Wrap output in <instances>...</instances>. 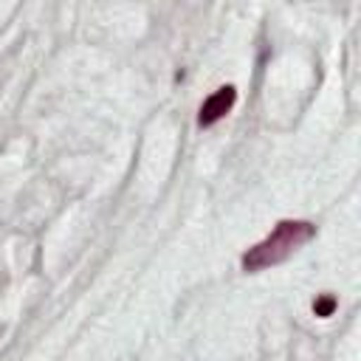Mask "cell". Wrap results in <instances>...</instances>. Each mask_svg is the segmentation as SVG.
Wrapping results in <instances>:
<instances>
[{"instance_id":"cell-1","label":"cell","mask_w":361,"mask_h":361,"mask_svg":"<svg viewBox=\"0 0 361 361\" xmlns=\"http://www.w3.org/2000/svg\"><path fill=\"white\" fill-rule=\"evenodd\" d=\"M313 237H316L313 223H307V220H279L265 240H259L257 245H251L243 254L240 265H243L245 274H259L265 268H274V265L285 262L290 254H296Z\"/></svg>"},{"instance_id":"cell-2","label":"cell","mask_w":361,"mask_h":361,"mask_svg":"<svg viewBox=\"0 0 361 361\" xmlns=\"http://www.w3.org/2000/svg\"><path fill=\"white\" fill-rule=\"evenodd\" d=\"M234 102H237V90H234L231 85L217 87V90H214V93L200 104L197 124H200V127H212L214 121H220V118L234 107Z\"/></svg>"},{"instance_id":"cell-3","label":"cell","mask_w":361,"mask_h":361,"mask_svg":"<svg viewBox=\"0 0 361 361\" xmlns=\"http://www.w3.org/2000/svg\"><path fill=\"white\" fill-rule=\"evenodd\" d=\"M333 307H336V296H330V293H322V296L313 302V313H316V316H322V319H324V316H330V313H333Z\"/></svg>"}]
</instances>
